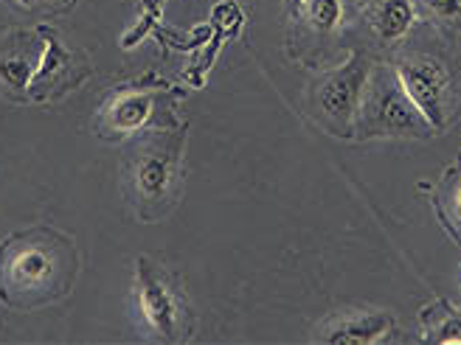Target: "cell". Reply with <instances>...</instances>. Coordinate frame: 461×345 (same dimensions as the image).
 Masks as SVG:
<instances>
[{"label":"cell","mask_w":461,"mask_h":345,"mask_svg":"<svg viewBox=\"0 0 461 345\" xmlns=\"http://www.w3.org/2000/svg\"><path fill=\"white\" fill-rule=\"evenodd\" d=\"M26 34H9L0 40V84L9 93H29L32 76L37 65L32 62V54H26Z\"/></svg>","instance_id":"30bf717a"},{"label":"cell","mask_w":461,"mask_h":345,"mask_svg":"<svg viewBox=\"0 0 461 345\" xmlns=\"http://www.w3.org/2000/svg\"><path fill=\"white\" fill-rule=\"evenodd\" d=\"M456 208H458V214H461V186H458V191H456Z\"/></svg>","instance_id":"e0dca14e"},{"label":"cell","mask_w":461,"mask_h":345,"mask_svg":"<svg viewBox=\"0 0 461 345\" xmlns=\"http://www.w3.org/2000/svg\"><path fill=\"white\" fill-rule=\"evenodd\" d=\"M366 82H368V62L352 51L338 71L327 74L318 84V110L343 135H352V124L360 115Z\"/></svg>","instance_id":"8992f818"},{"label":"cell","mask_w":461,"mask_h":345,"mask_svg":"<svg viewBox=\"0 0 461 345\" xmlns=\"http://www.w3.org/2000/svg\"><path fill=\"white\" fill-rule=\"evenodd\" d=\"M183 135H160L135 152L130 166V199L141 219H158L169 211L177 182Z\"/></svg>","instance_id":"7a4b0ae2"},{"label":"cell","mask_w":461,"mask_h":345,"mask_svg":"<svg viewBox=\"0 0 461 345\" xmlns=\"http://www.w3.org/2000/svg\"><path fill=\"white\" fill-rule=\"evenodd\" d=\"M391 326H394V314L388 312H352L330 317L315 337L332 345H360L383 340L391 332Z\"/></svg>","instance_id":"9c48e42d"},{"label":"cell","mask_w":461,"mask_h":345,"mask_svg":"<svg viewBox=\"0 0 461 345\" xmlns=\"http://www.w3.org/2000/svg\"><path fill=\"white\" fill-rule=\"evenodd\" d=\"M285 4H287V9H290L293 14H298V12L304 9V0H285Z\"/></svg>","instance_id":"2e32d148"},{"label":"cell","mask_w":461,"mask_h":345,"mask_svg":"<svg viewBox=\"0 0 461 345\" xmlns=\"http://www.w3.org/2000/svg\"><path fill=\"white\" fill-rule=\"evenodd\" d=\"M413 0H380L375 12V31L383 40H400L413 26Z\"/></svg>","instance_id":"8fae6325"},{"label":"cell","mask_w":461,"mask_h":345,"mask_svg":"<svg viewBox=\"0 0 461 345\" xmlns=\"http://www.w3.org/2000/svg\"><path fill=\"white\" fill-rule=\"evenodd\" d=\"M77 244L54 227L17 230L0 242V304L37 309L74 289Z\"/></svg>","instance_id":"6da1fadb"},{"label":"cell","mask_w":461,"mask_h":345,"mask_svg":"<svg viewBox=\"0 0 461 345\" xmlns=\"http://www.w3.org/2000/svg\"><path fill=\"white\" fill-rule=\"evenodd\" d=\"M40 40L42 49H40L37 71L29 84V99L34 102L62 99L68 90L79 87V82L90 74L87 57L82 51L65 49L62 40L49 29H40Z\"/></svg>","instance_id":"5b68a950"},{"label":"cell","mask_w":461,"mask_h":345,"mask_svg":"<svg viewBox=\"0 0 461 345\" xmlns=\"http://www.w3.org/2000/svg\"><path fill=\"white\" fill-rule=\"evenodd\" d=\"M9 4L32 14H62L71 9L77 0H9Z\"/></svg>","instance_id":"5bb4252c"},{"label":"cell","mask_w":461,"mask_h":345,"mask_svg":"<svg viewBox=\"0 0 461 345\" xmlns=\"http://www.w3.org/2000/svg\"><path fill=\"white\" fill-rule=\"evenodd\" d=\"M135 301L144 326L164 342H180L189 334V309L169 272L152 259L135 261Z\"/></svg>","instance_id":"3957f363"},{"label":"cell","mask_w":461,"mask_h":345,"mask_svg":"<svg viewBox=\"0 0 461 345\" xmlns=\"http://www.w3.org/2000/svg\"><path fill=\"white\" fill-rule=\"evenodd\" d=\"M360 119L366 121L368 135H408L425 132V119L413 102L405 96V90L397 76H388L385 71L368 74L360 102Z\"/></svg>","instance_id":"277c9868"},{"label":"cell","mask_w":461,"mask_h":345,"mask_svg":"<svg viewBox=\"0 0 461 345\" xmlns=\"http://www.w3.org/2000/svg\"><path fill=\"white\" fill-rule=\"evenodd\" d=\"M304 14L318 31H335L343 20V0H304Z\"/></svg>","instance_id":"4fadbf2b"},{"label":"cell","mask_w":461,"mask_h":345,"mask_svg":"<svg viewBox=\"0 0 461 345\" xmlns=\"http://www.w3.org/2000/svg\"><path fill=\"white\" fill-rule=\"evenodd\" d=\"M155 93L141 87H127L113 93L99 112V135L115 137L147 127L155 115Z\"/></svg>","instance_id":"ba28073f"},{"label":"cell","mask_w":461,"mask_h":345,"mask_svg":"<svg viewBox=\"0 0 461 345\" xmlns=\"http://www.w3.org/2000/svg\"><path fill=\"white\" fill-rule=\"evenodd\" d=\"M433 312L439 317L433 320H425V340L430 342H442V345H453V342H461V314H456L447 304H436Z\"/></svg>","instance_id":"7c38bea8"},{"label":"cell","mask_w":461,"mask_h":345,"mask_svg":"<svg viewBox=\"0 0 461 345\" xmlns=\"http://www.w3.org/2000/svg\"><path fill=\"white\" fill-rule=\"evenodd\" d=\"M397 79L405 96L420 110L430 129L447 124V71L433 59H408L397 67Z\"/></svg>","instance_id":"52a82bcc"},{"label":"cell","mask_w":461,"mask_h":345,"mask_svg":"<svg viewBox=\"0 0 461 345\" xmlns=\"http://www.w3.org/2000/svg\"><path fill=\"white\" fill-rule=\"evenodd\" d=\"M420 4L428 12L439 14V17H456V14H461V0H420Z\"/></svg>","instance_id":"9a60e30c"}]
</instances>
